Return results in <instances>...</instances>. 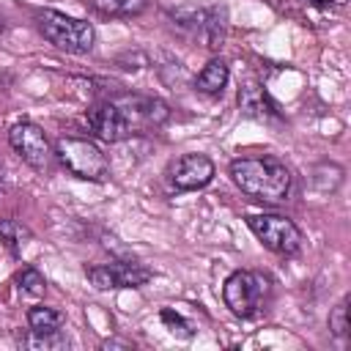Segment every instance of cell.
<instances>
[{
    "mask_svg": "<svg viewBox=\"0 0 351 351\" xmlns=\"http://www.w3.org/2000/svg\"><path fill=\"white\" fill-rule=\"evenodd\" d=\"M233 184L261 203H282L291 195V170L277 156H239L230 162Z\"/></svg>",
    "mask_w": 351,
    "mask_h": 351,
    "instance_id": "1",
    "label": "cell"
},
{
    "mask_svg": "<svg viewBox=\"0 0 351 351\" xmlns=\"http://www.w3.org/2000/svg\"><path fill=\"white\" fill-rule=\"evenodd\" d=\"M36 27L49 44H55L58 49L71 52V55L90 52L93 41H96V30L90 22L74 19V16H69L63 11H52V8H44L36 14Z\"/></svg>",
    "mask_w": 351,
    "mask_h": 351,
    "instance_id": "2",
    "label": "cell"
},
{
    "mask_svg": "<svg viewBox=\"0 0 351 351\" xmlns=\"http://www.w3.org/2000/svg\"><path fill=\"white\" fill-rule=\"evenodd\" d=\"M55 156L63 165V170L71 173L74 178L99 184V181H107V176H110V162L93 140L63 134L55 140Z\"/></svg>",
    "mask_w": 351,
    "mask_h": 351,
    "instance_id": "3",
    "label": "cell"
},
{
    "mask_svg": "<svg viewBox=\"0 0 351 351\" xmlns=\"http://www.w3.org/2000/svg\"><path fill=\"white\" fill-rule=\"evenodd\" d=\"M266 293H269V280L258 271H250V269H239L233 271L225 285H222V299H225V307L236 315V318H252L261 313L263 302H266Z\"/></svg>",
    "mask_w": 351,
    "mask_h": 351,
    "instance_id": "4",
    "label": "cell"
},
{
    "mask_svg": "<svg viewBox=\"0 0 351 351\" xmlns=\"http://www.w3.org/2000/svg\"><path fill=\"white\" fill-rule=\"evenodd\" d=\"M247 225L250 230L255 233V239L277 252V255H296L302 250V230L288 219V217H280V214H252L247 217Z\"/></svg>",
    "mask_w": 351,
    "mask_h": 351,
    "instance_id": "5",
    "label": "cell"
},
{
    "mask_svg": "<svg viewBox=\"0 0 351 351\" xmlns=\"http://www.w3.org/2000/svg\"><path fill=\"white\" fill-rule=\"evenodd\" d=\"M8 143L11 148L19 154L22 162H27L30 167L36 170H47L52 156H55V148L49 145V137L44 134V129L33 121H19L11 126L8 132Z\"/></svg>",
    "mask_w": 351,
    "mask_h": 351,
    "instance_id": "6",
    "label": "cell"
},
{
    "mask_svg": "<svg viewBox=\"0 0 351 351\" xmlns=\"http://www.w3.org/2000/svg\"><path fill=\"white\" fill-rule=\"evenodd\" d=\"M154 277L151 269L132 263V261H115V263H104V266H90L88 269V280L99 288V291H118V288H143L148 280Z\"/></svg>",
    "mask_w": 351,
    "mask_h": 351,
    "instance_id": "7",
    "label": "cell"
},
{
    "mask_svg": "<svg viewBox=\"0 0 351 351\" xmlns=\"http://www.w3.org/2000/svg\"><path fill=\"white\" fill-rule=\"evenodd\" d=\"M88 126L101 143H121L132 134V126L115 99H101L88 110Z\"/></svg>",
    "mask_w": 351,
    "mask_h": 351,
    "instance_id": "8",
    "label": "cell"
},
{
    "mask_svg": "<svg viewBox=\"0 0 351 351\" xmlns=\"http://www.w3.org/2000/svg\"><path fill=\"white\" fill-rule=\"evenodd\" d=\"M170 184L178 189V192H192V189H203L206 184H211L214 178V162L206 156V154H184L178 156L170 170Z\"/></svg>",
    "mask_w": 351,
    "mask_h": 351,
    "instance_id": "9",
    "label": "cell"
},
{
    "mask_svg": "<svg viewBox=\"0 0 351 351\" xmlns=\"http://www.w3.org/2000/svg\"><path fill=\"white\" fill-rule=\"evenodd\" d=\"M228 80H230L228 63H225L222 58H211V60L200 69V74L195 77V88H197L200 93H206V96H219V93L225 90Z\"/></svg>",
    "mask_w": 351,
    "mask_h": 351,
    "instance_id": "10",
    "label": "cell"
},
{
    "mask_svg": "<svg viewBox=\"0 0 351 351\" xmlns=\"http://www.w3.org/2000/svg\"><path fill=\"white\" fill-rule=\"evenodd\" d=\"M200 33L206 38V47L208 49H219L222 41H225V33H228V8L225 5H214L208 11L200 14Z\"/></svg>",
    "mask_w": 351,
    "mask_h": 351,
    "instance_id": "11",
    "label": "cell"
},
{
    "mask_svg": "<svg viewBox=\"0 0 351 351\" xmlns=\"http://www.w3.org/2000/svg\"><path fill=\"white\" fill-rule=\"evenodd\" d=\"M239 104H241V110H244L247 115H252V118H271V115H277V110L271 107L269 96L263 93V88H261L258 82H247V85L239 90Z\"/></svg>",
    "mask_w": 351,
    "mask_h": 351,
    "instance_id": "12",
    "label": "cell"
},
{
    "mask_svg": "<svg viewBox=\"0 0 351 351\" xmlns=\"http://www.w3.org/2000/svg\"><path fill=\"white\" fill-rule=\"evenodd\" d=\"M63 315L52 307H30L27 310V326L33 332H60Z\"/></svg>",
    "mask_w": 351,
    "mask_h": 351,
    "instance_id": "13",
    "label": "cell"
},
{
    "mask_svg": "<svg viewBox=\"0 0 351 351\" xmlns=\"http://www.w3.org/2000/svg\"><path fill=\"white\" fill-rule=\"evenodd\" d=\"M27 239H30V230L22 222H16V219H0V241L11 252H19Z\"/></svg>",
    "mask_w": 351,
    "mask_h": 351,
    "instance_id": "14",
    "label": "cell"
},
{
    "mask_svg": "<svg viewBox=\"0 0 351 351\" xmlns=\"http://www.w3.org/2000/svg\"><path fill=\"white\" fill-rule=\"evenodd\" d=\"M148 5V0H96V8L110 16H132L140 14Z\"/></svg>",
    "mask_w": 351,
    "mask_h": 351,
    "instance_id": "15",
    "label": "cell"
},
{
    "mask_svg": "<svg viewBox=\"0 0 351 351\" xmlns=\"http://www.w3.org/2000/svg\"><path fill=\"white\" fill-rule=\"evenodd\" d=\"M340 181H343V167L340 165H321V167H315V176H313V184L321 189V192H335L337 186H340Z\"/></svg>",
    "mask_w": 351,
    "mask_h": 351,
    "instance_id": "16",
    "label": "cell"
},
{
    "mask_svg": "<svg viewBox=\"0 0 351 351\" xmlns=\"http://www.w3.org/2000/svg\"><path fill=\"white\" fill-rule=\"evenodd\" d=\"M16 282H19V288H22L25 293H30V296H44V291H47V280H44L41 271L33 269V266L22 269V271L16 274Z\"/></svg>",
    "mask_w": 351,
    "mask_h": 351,
    "instance_id": "17",
    "label": "cell"
},
{
    "mask_svg": "<svg viewBox=\"0 0 351 351\" xmlns=\"http://www.w3.org/2000/svg\"><path fill=\"white\" fill-rule=\"evenodd\" d=\"M22 343L27 348H60V346H66V340L58 332H33V329L22 337Z\"/></svg>",
    "mask_w": 351,
    "mask_h": 351,
    "instance_id": "18",
    "label": "cell"
},
{
    "mask_svg": "<svg viewBox=\"0 0 351 351\" xmlns=\"http://www.w3.org/2000/svg\"><path fill=\"white\" fill-rule=\"evenodd\" d=\"M329 329L337 337H346L348 335V299H340L335 304V310L329 313Z\"/></svg>",
    "mask_w": 351,
    "mask_h": 351,
    "instance_id": "19",
    "label": "cell"
},
{
    "mask_svg": "<svg viewBox=\"0 0 351 351\" xmlns=\"http://www.w3.org/2000/svg\"><path fill=\"white\" fill-rule=\"evenodd\" d=\"M162 321L167 324V329L173 332V335H178V337H192V324H186L184 318H181V313H176V310H162Z\"/></svg>",
    "mask_w": 351,
    "mask_h": 351,
    "instance_id": "20",
    "label": "cell"
},
{
    "mask_svg": "<svg viewBox=\"0 0 351 351\" xmlns=\"http://www.w3.org/2000/svg\"><path fill=\"white\" fill-rule=\"evenodd\" d=\"M307 3H313V5H329L332 0H307Z\"/></svg>",
    "mask_w": 351,
    "mask_h": 351,
    "instance_id": "21",
    "label": "cell"
}]
</instances>
